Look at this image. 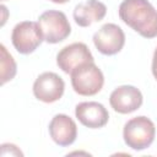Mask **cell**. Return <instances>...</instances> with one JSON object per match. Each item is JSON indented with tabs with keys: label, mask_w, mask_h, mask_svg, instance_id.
<instances>
[{
	"label": "cell",
	"mask_w": 157,
	"mask_h": 157,
	"mask_svg": "<svg viewBox=\"0 0 157 157\" xmlns=\"http://www.w3.org/2000/svg\"><path fill=\"white\" fill-rule=\"evenodd\" d=\"M156 136V126L153 121L145 117H135L128 120L123 129L124 142L135 151H142L150 147Z\"/></svg>",
	"instance_id": "obj_2"
},
{
	"label": "cell",
	"mask_w": 157,
	"mask_h": 157,
	"mask_svg": "<svg viewBox=\"0 0 157 157\" xmlns=\"http://www.w3.org/2000/svg\"><path fill=\"white\" fill-rule=\"evenodd\" d=\"M152 75L157 80V48L155 49L153 58H152Z\"/></svg>",
	"instance_id": "obj_14"
},
{
	"label": "cell",
	"mask_w": 157,
	"mask_h": 157,
	"mask_svg": "<svg viewBox=\"0 0 157 157\" xmlns=\"http://www.w3.org/2000/svg\"><path fill=\"white\" fill-rule=\"evenodd\" d=\"M75 115L78 121L90 129L103 128L109 120V113L102 103L81 102L75 108Z\"/></svg>",
	"instance_id": "obj_11"
},
{
	"label": "cell",
	"mask_w": 157,
	"mask_h": 157,
	"mask_svg": "<svg viewBox=\"0 0 157 157\" xmlns=\"http://www.w3.org/2000/svg\"><path fill=\"white\" fill-rule=\"evenodd\" d=\"M94 61L93 55L85 43L77 42L64 47L56 55V64L65 74H71L72 70L82 64Z\"/></svg>",
	"instance_id": "obj_8"
},
{
	"label": "cell",
	"mask_w": 157,
	"mask_h": 157,
	"mask_svg": "<svg viewBox=\"0 0 157 157\" xmlns=\"http://www.w3.org/2000/svg\"><path fill=\"white\" fill-rule=\"evenodd\" d=\"M120 20L144 38L157 37V10L147 0H123L119 5Z\"/></svg>",
	"instance_id": "obj_1"
},
{
	"label": "cell",
	"mask_w": 157,
	"mask_h": 157,
	"mask_svg": "<svg viewBox=\"0 0 157 157\" xmlns=\"http://www.w3.org/2000/svg\"><path fill=\"white\" fill-rule=\"evenodd\" d=\"M0 52H1V59H0V69H1V85H5L7 81H11L16 72H17V66L16 63L12 58V55L7 52L4 44L0 45Z\"/></svg>",
	"instance_id": "obj_13"
},
{
	"label": "cell",
	"mask_w": 157,
	"mask_h": 157,
	"mask_svg": "<svg viewBox=\"0 0 157 157\" xmlns=\"http://www.w3.org/2000/svg\"><path fill=\"white\" fill-rule=\"evenodd\" d=\"M93 44L101 54L115 55L125 44L124 31L115 23H105L93 34Z\"/></svg>",
	"instance_id": "obj_6"
},
{
	"label": "cell",
	"mask_w": 157,
	"mask_h": 157,
	"mask_svg": "<svg viewBox=\"0 0 157 157\" xmlns=\"http://www.w3.org/2000/svg\"><path fill=\"white\" fill-rule=\"evenodd\" d=\"M70 76L71 86L80 96H94L104 85L103 72L94 64V61L80 65L71 71Z\"/></svg>",
	"instance_id": "obj_3"
},
{
	"label": "cell",
	"mask_w": 157,
	"mask_h": 157,
	"mask_svg": "<svg viewBox=\"0 0 157 157\" xmlns=\"http://www.w3.org/2000/svg\"><path fill=\"white\" fill-rule=\"evenodd\" d=\"M144 102L142 93L139 88L131 85L117 87L109 96L110 107L120 114H129L137 110Z\"/></svg>",
	"instance_id": "obj_9"
},
{
	"label": "cell",
	"mask_w": 157,
	"mask_h": 157,
	"mask_svg": "<svg viewBox=\"0 0 157 157\" xmlns=\"http://www.w3.org/2000/svg\"><path fill=\"white\" fill-rule=\"evenodd\" d=\"M38 25L47 43L56 44L66 39L71 33V26L66 15L61 11L48 10L44 11L39 18Z\"/></svg>",
	"instance_id": "obj_4"
},
{
	"label": "cell",
	"mask_w": 157,
	"mask_h": 157,
	"mask_svg": "<svg viewBox=\"0 0 157 157\" xmlns=\"http://www.w3.org/2000/svg\"><path fill=\"white\" fill-rule=\"evenodd\" d=\"M107 13V6L98 0H87L75 6L72 16L80 27H88L94 22H99Z\"/></svg>",
	"instance_id": "obj_12"
},
{
	"label": "cell",
	"mask_w": 157,
	"mask_h": 157,
	"mask_svg": "<svg viewBox=\"0 0 157 157\" xmlns=\"http://www.w3.org/2000/svg\"><path fill=\"white\" fill-rule=\"evenodd\" d=\"M49 135L52 140L63 147L70 146L77 137V126L72 118L66 114H56L49 123Z\"/></svg>",
	"instance_id": "obj_10"
},
{
	"label": "cell",
	"mask_w": 157,
	"mask_h": 157,
	"mask_svg": "<svg viewBox=\"0 0 157 157\" xmlns=\"http://www.w3.org/2000/svg\"><path fill=\"white\" fill-rule=\"evenodd\" d=\"M65 91L64 80L55 72L47 71L40 74L33 83L34 97L44 103H54L59 101Z\"/></svg>",
	"instance_id": "obj_7"
},
{
	"label": "cell",
	"mask_w": 157,
	"mask_h": 157,
	"mask_svg": "<svg viewBox=\"0 0 157 157\" xmlns=\"http://www.w3.org/2000/svg\"><path fill=\"white\" fill-rule=\"evenodd\" d=\"M44 40L38 22L23 21L17 23L11 33V42L20 54L33 53Z\"/></svg>",
	"instance_id": "obj_5"
},
{
	"label": "cell",
	"mask_w": 157,
	"mask_h": 157,
	"mask_svg": "<svg viewBox=\"0 0 157 157\" xmlns=\"http://www.w3.org/2000/svg\"><path fill=\"white\" fill-rule=\"evenodd\" d=\"M52 2H55V4H65V2H67V1H70V0H50Z\"/></svg>",
	"instance_id": "obj_15"
}]
</instances>
